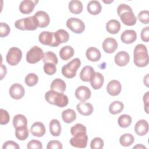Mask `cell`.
<instances>
[{"label":"cell","mask_w":149,"mask_h":149,"mask_svg":"<svg viewBox=\"0 0 149 149\" xmlns=\"http://www.w3.org/2000/svg\"><path fill=\"white\" fill-rule=\"evenodd\" d=\"M117 13L124 24L132 26L136 23L137 18L132 8L128 5L124 3L119 5L117 8Z\"/></svg>","instance_id":"6da1fadb"},{"label":"cell","mask_w":149,"mask_h":149,"mask_svg":"<svg viewBox=\"0 0 149 149\" xmlns=\"http://www.w3.org/2000/svg\"><path fill=\"white\" fill-rule=\"evenodd\" d=\"M149 58L147 47L142 44H137L134 49L133 53V62L137 67L143 68L148 64Z\"/></svg>","instance_id":"7a4b0ae2"},{"label":"cell","mask_w":149,"mask_h":149,"mask_svg":"<svg viewBox=\"0 0 149 149\" xmlns=\"http://www.w3.org/2000/svg\"><path fill=\"white\" fill-rule=\"evenodd\" d=\"M45 99L49 104L56 105L61 108L66 107L69 102V99L67 95L63 93H60L51 90L45 93Z\"/></svg>","instance_id":"3957f363"},{"label":"cell","mask_w":149,"mask_h":149,"mask_svg":"<svg viewBox=\"0 0 149 149\" xmlns=\"http://www.w3.org/2000/svg\"><path fill=\"white\" fill-rule=\"evenodd\" d=\"M80 65V60L78 58H74L66 65L63 66L62 68V74L66 78L72 79L76 76V72Z\"/></svg>","instance_id":"277c9868"},{"label":"cell","mask_w":149,"mask_h":149,"mask_svg":"<svg viewBox=\"0 0 149 149\" xmlns=\"http://www.w3.org/2000/svg\"><path fill=\"white\" fill-rule=\"evenodd\" d=\"M15 26L17 29L20 30H35L38 27L34 17L29 16L16 20Z\"/></svg>","instance_id":"5b68a950"},{"label":"cell","mask_w":149,"mask_h":149,"mask_svg":"<svg viewBox=\"0 0 149 149\" xmlns=\"http://www.w3.org/2000/svg\"><path fill=\"white\" fill-rule=\"evenodd\" d=\"M42 49L38 46L33 47L26 54V61L28 63L34 64L38 62L44 57Z\"/></svg>","instance_id":"8992f818"},{"label":"cell","mask_w":149,"mask_h":149,"mask_svg":"<svg viewBox=\"0 0 149 149\" xmlns=\"http://www.w3.org/2000/svg\"><path fill=\"white\" fill-rule=\"evenodd\" d=\"M22 58V52L20 49L17 47L10 48L6 56L7 63L11 66L17 65Z\"/></svg>","instance_id":"52a82bcc"},{"label":"cell","mask_w":149,"mask_h":149,"mask_svg":"<svg viewBox=\"0 0 149 149\" xmlns=\"http://www.w3.org/2000/svg\"><path fill=\"white\" fill-rule=\"evenodd\" d=\"M38 40L43 45H48L49 47H58L59 45L57 42L54 32L44 31L41 32L38 36Z\"/></svg>","instance_id":"ba28073f"},{"label":"cell","mask_w":149,"mask_h":149,"mask_svg":"<svg viewBox=\"0 0 149 149\" xmlns=\"http://www.w3.org/2000/svg\"><path fill=\"white\" fill-rule=\"evenodd\" d=\"M66 26L73 33L80 34L85 30V24L80 19L70 17L66 21Z\"/></svg>","instance_id":"9c48e42d"},{"label":"cell","mask_w":149,"mask_h":149,"mask_svg":"<svg viewBox=\"0 0 149 149\" xmlns=\"http://www.w3.org/2000/svg\"><path fill=\"white\" fill-rule=\"evenodd\" d=\"M88 136L86 132H79L76 134L70 140V144L72 146L76 148H86L87 144Z\"/></svg>","instance_id":"30bf717a"},{"label":"cell","mask_w":149,"mask_h":149,"mask_svg":"<svg viewBox=\"0 0 149 149\" xmlns=\"http://www.w3.org/2000/svg\"><path fill=\"white\" fill-rule=\"evenodd\" d=\"M36 19L38 27L44 28L48 26L50 23V17L48 14L42 10L37 11L33 16Z\"/></svg>","instance_id":"8fae6325"},{"label":"cell","mask_w":149,"mask_h":149,"mask_svg":"<svg viewBox=\"0 0 149 149\" xmlns=\"http://www.w3.org/2000/svg\"><path fill=\"white\" fill-rule=\"evenodd\" d=\"M24 88L20 84L15 83L12 84L9 88V94L13 99L20 100L24 95Z\"/></svg>","instance_id":"7c38bea8"},{"label":"cell","mask_w":149,"mask_h":149,"mask_svg":"<svg viewBox=\"0 0 149 149\" xmlns=\"http://www.w3.org/2000/svg\"><path fill=\"white\" fill-rule=\"evenodd\" d=\"M91 95L90 88L85 86L78 87L75 91V96L76 98L81 102H84L88 100Z\"/></svg>","instance_id":"4fadbf2b"},{"label":"cell","mask_w":149,"mask_h":149,"mask_svg":"<svg viewBox=\"0 0 149 149\" xmlns=\"http://www.w3.org/2000/svg\"><path fill=\"white\" fill-rule=\"evenodd\" d=\"M38 2V1L24 0L20 3L19 10L22 13L25 15L30 14L33 11L34 7Z\"/></svg>","instance_id":"5bb4252c"},{"label":"cell","mask_w":149,"mask_h":149,"mask_svg":"<svg viewBox=\"0 0 149 149\" xmlns=\"http://www.w3.org/2000/svg\"><path fill=\"white\" fill-rule=\"evenodd\" d=\"M122 90L120 83L116 80L110 81L107 86V93L112 96H116L119 95Z\"/></svg>","instance_id":"9a60e30c"},{"label":"cell","mask_w":149,"mask_h":149,"mask_svg":"<svg viewBox=\"0 0 149 149\" xmlns=\"http://www.w3.org/2000/svg\"><path fill=\"white\" fill-rule=\"evenodd\" d=\"M102 48L105 52L111 54L115 51L118 48V42L113 38H107L102 42Z\"/></svg>","instance_id":"2e32d148"},{"label":"cell","mask_w":149,"mask_h":149,"mask_svg":"<svg viewBox=\"0 0 149 149\" xmlns=\"http://www.w3.org/2000/svg\"><path fill=\"white\" fill-rule=\"evenodd\" d=\"M137 39V33L133 30H125L120 36L121 41L127 44L134 42Z\"/></svg>","instance_id":"e0dca14e"},{"label":"cell","mask_w":149,"mask_h":149,"mask_svg":"<svg viewBox=\"0 0 149 149\" xmlns=\"http://www.w3.org/2000/svg\"><path fill=\"white\" fill-rule=\"evenodd\" d=\"M115 63L119 66H125L129 62L130 56L125 51H120L118 52L114 58Z\"/></svg>","instance_id":"ac0fdd59"},{"label":"cell","mask_w":149,"mask_h":149,"mask_svg":"<svg viewBox=\"0 0 149 149\" xmlns=\"http://www.w3.org/2000/svg\"><path fill=\"white\" fill-rule=\"evenodd\" d=\"M134 131L140 136L146 135L148 132V123L147 121L144 119H140L137 121L134 126Z\"/></svg>","instance_id":"d6986e66"},{"label":"cell","mask_w":149,"mask_h":149,"mask_svg":"<svg viewBox=\"0 0 149 149\" xmlns=\"http://www.w3.org/2000/svg\"><path fill=\"white\" fill-rule=\"evenodd\" d=\"M45 125L40 122H34L30 127V132L34 136L42 137L45 134Z\"/></svg>","instance_id":"ffe728a7"},{"label":"cell","mask_w":149,"mask_h":149,"mask_svg":"<svg viewBox=\"0 0 149 149\" xmlns=\"http://www.w3.org/2000/svg\"><path fill=\"white\" fill-rule=\"evenodd\" d=\"M78 112L83 116L90 115L94 110L93 107L91 104L85 102H81L76 106Z\"/></svg>","instance_id":"44dd1931"},{"label":"cell","mask_w":149,"mask_h":149,"mask_svg":"<svg viewBox=\"0 0 149 149\" xmlns=\"http://www.w3.org/2000/svg\"><path fill=\"white\" fill-rule=\"evenodd\" d=\"M104 82V77L103 75L99 72H95L90 80V84L93 89L98 90L101 88Z\"/></svg>","instance_id":"7402d4cb"},{"label":"cell","mask_w":149,"mask_h":149,"mask_svg":"<svg viewBox=\"0 0 149 149\" xmlns=\"http://www.w3.org/2000/svg\"><path fill=\"white\" fill-rule=\"evenodd\" d=\"M94 73V69L92 66H86L81 69L80 73V78L83 81H90Z\"/></svg>","instance_id":"603a6c76"},{"label":"cell","mask_w":149,"mask_h":149,"mask_svg":"<svg viewBox=\"0 0 149 149\" xmlns=\"http://www.w3.org/2000/svg\"><path fill=\"white\" fill-rule=\"evenodd\" d=\"M87 58L91 62H97L101 58V54L100 50L95 47L88 48L86 52Z\"/></svg>","instance_id":"cb8c5ba5"},{"label":"cell","mask_w":149,"mask_h":149,"mask_svg":"<svg viewBox=\"0 0 149 149\" xmlns=\"http://www.w3.org/2000/svg\"><path fill=\"white\" fill-rule=\"evenodd\" d=\"M66 85L65 82L59 78L54 79L50 85V88L51 90H54L60 93H63L66 90Z\"/></svg>","instance_id":"d4e9b609"},{"label":"cell","mask_w":149,"mask_h":149,"mask_svg":"<svg viewBox=\"0 0 149 149\" xmlns=\"http://www.w3.org/2000/svg\"><path fill=\"white\" fill-rule=\"evenodd\" d=\"M87 9L91 15H97L101 12L102 6L98 1H91L87 4Z\"/></svg>","instance_id":"484cf974"},{"label":"cell","mask_w":149,"mask_h":149,"mask_svg":"<svg viewBox=\"0 0 149 149\" xmlns=\"http://www.w3.org/2000/svg\"><path fill=\"white\" fill-rule=\"evenodd\" d=\"M120 29V23L119 21L115 19L109 20L106 24L107 31L112 34H117Z\"/></svg>","instance_id":"4316f807"},{"label":"cell","mask_w":149,"mask_h":149,"mask_svg":"<svg viewBox=\"0 0 149 149\" xmlns=\"http://www.w3.org/2000/svg\"><path fill=\"white\" fill-rule=\"evenodd\" d=\"M49 132L53 136H59L61 133V125L58 119H54L49 122Z\"/></svg>","instance_id":"83f0119b"},{"label":"cell","mask_w":149,"mask_h":149,"mask_svg":"<svg viewBox=\"0 0 149 149\" xmlns=\"http://www.w3.org/2000/svg\"><path fill=\"white\" fill-rule=\"evenodd\" d=\"M74 49L69 45L63 47L59 51L60 58L63 61H68L74 55Z\"/></svg>","instance_id":"f1b7e54d"},{"label":"cell","mask_w":149,"mask_h":149,"mask_svg":"<svg viewBox=\"0 0 149 149\" xmlns=\"http://www.w3.org/2000/svg\"><path fill=\"white\" fill-rule=\"evenodd\" d=\"M83 6L81 1L77 0H72L69 3V10L73 14L77 15L83 11Z\"/></svg>","instance_id":"f546056e"},{"label":"cell","mask_w":149,"mask_h":149,"mask_svg":"<svg viewBox=\"0 0 149 149\" xmlns=\"http://www.w3.org/2000/svg\"><path fill=\"white\" fill-rule=\"evenodd\" d=\"M62 118L66 123H72L76 119V112L72 109L64 110L62 113Z\"/></svg>","instance_id":"4dcf8cb0"},{"label":"cell","mask_w":149,"mask_h":149,"mask_svg":"<svg viewBox=\"0 0 149 149\" xmlns=\"http://www.w3.org/2000/svg\"><path fill=\"white\" fill-rule=\"evenodd\" d=\"M13 125L15 129L27 126V119L24 115L22 114H17L13 118Z\"/></svg>","instance_id":"1f68e13d"},{"label":"cell","mask_w":149,"mask_h":149,"mask_svg":"<svg viewBox=\"0 0 149 149\" xmlns=\"http://www.w3.org/2000/svg\"><path fill=\"white\" fill-rule=\"evenodd\" d=\"M54 33L56 40L59 45L68 42L69 39V33L63 29H59L56 32H54Z\"/></svg>","instance_id":"d6a6232c"},{"label":"cell","mask_w":149,"mask_h":149,"mask_svg":"<svg viewBox=\"0 0 149 149\" xmlns=\"http://www.w3.org/2000/svg\"><path fill=\"white\" fill-rule=\"evenodd\" d=\"M124 108L123 104L119 101L112 102L109 107V111L112 115H116L123 111Z\"/></svg>","instance_id":"836d02e7"},{"label":"cell","mask_w":149,"mask_h":149,"mask_svg":"<svg viewBox=\"0 0 149 149\" xmlns=\"http://www.w3.org/2000/svg\"><path fill=\"white\" fill-rule=\"evenodd\" d=\"M134 141V136L130 133H125L119 138L120 144L124 147H129L131 146Z\"/></svg>","instance_id":"e575fe53"},{"label":"cell","mask_w":149,"mask_h":149,"mask_svg":"<svg viewBox=\"0 0 149 149\" xmlns=\"http://www.w3.org/2000/svg\"><path fill=\"white\" fill-rule=\"evenodd\" d=\"M15 136L19 140H24L29 136V130L27 126L15 129Z\"/></svg>","instance_id":"d590c367"},{"label":"cell","mask_w":149,"mask_h":149,"mask_svg":"<svg viewBox=\"0 0 149 149\" xmlns=\"http://www.w3.org/2000/svg\"><path fill=\"white\" fill-rule=\"evenodd\" d=\"M132 119L131 116L126 114H123L120 115L118 119V125L120 127L123 128H126L129 127L132 123Z\"/></svg>","instance_id":"8d00e7d4"},{"label":"cell","mask_w":149,"mask_h":149,"mask_svg":"<svg viewBox=\"0 0 149 149\" xmlns=\"http://www.w3.org/2000/svg\"><path fill=\"white\" fill-rule=\"evenodd\" d=\"M42 59L44 63H52L55 65H56L58 62V59L56 54L51 51H48L44 53Z\"/></svg>","instance_id":"74e56055"},{"label":"cell","mask_w":149,"mask_h":149,"mask_svg":"<svg viewBox=\"0 0 149 149\" xmlns=\"http://www.w3.org/2000/svg\"><path fill=\"white\" fill-rule=\"evenodd\" d=\"M38 81V77L34 73L28 74L25 77V83L29 87L34 86Z\"/></svg>","instance_id":"f35d334b"},{"label":"cell","mask_w":149,"mask_h":149,"mask_svg":"<svg viewBox=\"0 0 149 149\" xmlns=\"http://www.w3.org/2000/svg\"><path fill=\"white\" fill-rule=\"evenodd\" d=\"M104 141L100 137L94 138L90 143L91 149H101L104 147Z\"/></svg>","instance_id":"ab89813d"},{"label":"cell","mask_w":149,"mask_h":149,"mask_svg":"<svg viewBox=\"0 0 149 149\" xmlns=\"http://www.w3.org/2000/svg\"><path fill=\"white\" fill-rule=\"evenodd\" d=\"M44 71L48 75H53L56 72V65L52 63H46L44 65Z\"/></svg>","instance_id":"60d3db41"},{"label":"cell","mask_w":149,"mask_h":149,"mask_svg":"<svg viewBox=\"0 0 149 149\" xmlns=\"http://www.w3.org/2000/svg\"><path fill=\"white\" fill-rule=\"evenodd\" d=\"M138 19L143 24H148L149 22V12L147 10H141L138 14Z\"/></svg>","instance_id":"b9f144b4"},{"label":"cell","mask_w":149,"mask_h":149,"mask_svg":"<svg viewBox=\"0 0 149 149\" xmlns=\"http://www.w3.org/2000/svg\"><path fill=\"white\" fill-rule=\"evenodd\" d=\"M81 132L86 133L87 129L86 126L81 123H77L70 129V133L73 136H74L76 134Z\"/></svg>","instance_id":"7bdbcfd3"},{"label":"cell","mask_w":149,"mask_h":149,"mask_svg":"<svg viewBox=\"0 0 149 149\" xmlns=\"http://www.w3.org/2000/svg\"><path fill=\"white\" fill-rule=\"evenodd\" d=\"M10 31V29L9 26L5 23L1 22L0 24V37L1 38L5 37L8 36Z\"/></svg>","instance_id":"ee69618b"},{"label":"cell","mask_w":149,"mask_h":149,"mask_svg":"<svg viewBox=\"0 0 149 149\" xmlns=\"http://www.w3.org/2000/svg\"><path fill=\"white\" fill-rule=\"evenodd\" d=\"M0 114H1V118H0V124L6 125L7 124L10 119V116L8 111L3 109H0Z\"/></svg>","instance_id":"f6af8a7d"},{"label":"cell","mask_w":149,"mask_h":149,"mask_svg":"<svg viewBox=\"0 0 149 149\" xmlns=\"http://www.w3.org/2000/svg\"><path fill=\"white\" fill-rule=\"evenodd\" d=\"M27 148L29 149H32V148H36V149H41L42 148V143L37 140H31L30 141L27 145Z\"/></svg>","instance_id":"bcb514c9"},{"label":"cell","mask_w":149,"mask_h":149,"mask_svg":"<svg viewBox=\"0 0 149 149\" xmlns=\"http://www.w3.org/2000/svg\"><path fill=\"white\" fill-rule=\"evenodd\" d=\"M47 148L48 149H62L63 148L62 143L58 140H51L47 144Z\"/></svg>","instance_id":"7dc6e473"},{"label":"cell","mask_w":149,"mask_h":149,"mask_svg":"<svg viewBox=\"0 0 149 149\" xmlns=\"http://www.w3.org/2000/svg\"><path fill=\"white\" fill-rule=\"evenodd\" d=\"M3 149H10V148H13V149H19L20 147L19 146L15 141H7L5 142L3 144L2 146Z\"/></svg>","instance_id":"c3c4849f"},{"label":"cell","mask_w":149,"mask_h":149,"mask_svg":"<svg viewBox=\"0 0 149 149\" xmlns=\"http://www.w3.org/2000/svg\"><path fill=\"white\" fill-rule=\"evenodd\" d=\"M141 38L144 42H148L149 41V27L147 26L143 28L141 31Z\"/></svg>","instance_id":"681fc988"},{"label":"cell","mask_w":149,"mask_h":149,"mask_svg":"<svg viewBox=\"0 0 149 149\" xmlns=\"http://www.w3.org/2000/svg\"><path fill=\"white\" fill-rule=\"evenodd\" d=\"M149 92L147 91L143 96V101L144 104V109L147 113H148V97Z\"/></svg>","instance_id":"f907efd6"},{"label":"cell","mask_w":149,"mask_h":149,"mask_svg":"<svg viewBox=\"0 0 149 149\" xmlns=\"http://www.w3.org/2000/svg\"><path fill=\"white\" fill-rule=\"evenodd\" d=\"M6 73H7L6 67L5 65L1 64V80L3 79V78L6 74Z\"/></svg>","instance_id":"816d5d0a"},{"label":"cell","mask_w":149,"mask_h":149,"mask_svg":"<svg viewBox=\"0 0 149 149\" xmlns=\"http://www.w3.org/2000/svg\"><path fill=\"white\" fill-rule=\"evenodd\" d=\"M148 74H147V75L144 77V83L145 84V85L147 87H148Z\"/></svg>","instance_id":"f5cc1de1"},{"label":"cell","mask_w":149,"mask_h":149,"mask_svg":"<svg viewBox=\"0 0 149 149\" xmlns=\"http://www.w3.org/2000/svg\"><path fill=\"white\" fill-rule=\"evenodd\" d=\"M133 148H145V149H146V147L142 144H137V146H134Z\"/></svg>","instance_id":"db71d44e"}]
</instances>
